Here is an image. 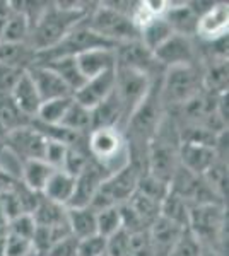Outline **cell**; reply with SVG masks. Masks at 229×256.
<instances>
[{
    "label": "cell",
    "instance_id": "cell-1",
    "mask_svg": "<svg viewBox=\"0 0 229 256\" xmlns=\"http://www.w3.org/2000/svg\"><path fill=\"white\" fill-rule=\"evenodd\" d=\"M87 4L81 2H48V7L29 31L28 46L33 53L53 48L65 34L81 24L87 16Z\"/></svg>",
    "mask_w": 229,
    "mask_h": 256
},
{
    "label": "cell",
    "instance_id": "cell-2",
    "mask_svg": "<svg viewBox=\"0 0 229 256\" xmlns=\"http://www.w3.org/2000/svg\"><path fill=\"white\" fill-rule=\"evenodd\" d=\"M180 132L178 123L168 113L161 120L147 147V172L169 184L180 166Z\"/></svg>",
    "mask_w": 229,
    "mask_h": 256
},
{
    "label": "cell",
    "instance_id": "cell-3",
    "mask_svg": "<svg viewBox=\"0 0 229 256\" xmlns=\"http://www.w3.org/2000/svg\"><path fill=\"white\" fill-rule=\"evenodd\" d=\"M190 234L200 242L224 256L227 250V210L222 204H207L190 207Z\"/></svg>",
    "mask_w": 229,
    "mask_h": 256
},
{
    "label": "cell",
    "instance_id": "cell-4",
    "mask_svg": "<svg viewBox=\"0 0 229 256\" xmlns=\"http://www.w3.org/2000/svg\"><path fill=\"white\" fill-rule=\"evenodd\" d=\"M202 90V70L198 65L166 68L161 77L159 94L166 113L186 104Z\"/></svg>",
    "mask_w": 229,
    "mask_h": 256
},
{
    "label": "cell",
    "instance_id": "cell-5",
    "mask_svg": "<svg viewBox=\"0 0 229 256\" xmlns=\"http://www.w3.org/2000/svg\"><path fill=\"white\" fill-rule=\"evenodd\" d=\"M144 172L147 171L140 164L128 160L123 168H120L118 171H115L103 181L89 207L99 212L103 208L118 207V205L125 204L135 193L139 180Z\"/></svg>",
    "mask_w": 229,
    "mask_h": 256
},
{
    "label": "cell",
    "instance_id": "cell-6",
    "mask_svg": "<svg viewBox=\"0 0 229 256\" xmlns=\"http://www.w3.org/2000/svg\"><path fill=\"white\" fill-rule=\"evenodd\" d=\"M87 152L91 160L113 174L128 162V150L123 138V132L118 128H96L87 135Z\"/></svg>",
    "mask_w": 229,
    "mask_h": 256
},
{
    "label": "cell",
    "instance_id": "cell-7",
    "mask_svg": "<svg viewBox=\"0 0 229 256\" xmlns=\"http://www.w3.org/2000/svg\"><path fill=\"white\" fill-rule=\"evenodd\" d=\"M116 46H118V44L101 38V36L96 34L93 30H89V26L86 24V19H84L81 24H77L74 30H70L53 48L35 53L33 64H47V62L65 58V56H74V58H76L81 53H86V52H89V50H96V48L115 50Z\"/></svg>",
    "mask_w": 229,
    "mask_h": 256
},
{
    "label": "cell",
    "instance_id": "cell-8",
    "mask_svg": "<svg viewBox=\"0 0 229 256\" xmlns=\"http://www.w3.org/2000/svg\"><path fill=\"white\" fill-rule=\"evenodd\" d=\"M86 24L96 34L115 44L128 43V41L139 40V30L132 19L125 14L113 10L105 2L98 4L86 18Z\"/></svg>",
    "mask_w": 229,
    "mask_h": 256
},
{
    "label": "cell",
    "instance_id": "cell-9",
    "mask_svg": "<svg viewBox=\"0 0 229 256\" xmlns=\"http://www.w3.org/2000/svg\"><path fill=\"white\" fill-rule=\"evenodd\" d=\"M115 92L118 96L120 102H122L125 126L128 116L137 108V104L144 99L154 80H151L147 76L137 72L134 68L122 67V65H116L115 67Z\"/></svg>",
    "mask_w": 229,
    "mask_h": 256
},
{
    "label": "cell",
    "instance_id": "cell-10",
    "mask_svg": "<svg viewBox=\"0 0 229 256\" xmlns=\"http://www.w3.org/2000/svg\"><path fill=\"white\" fill-rule=\"evenodd\" d=\"M115 53H116V65L134 68L137 72L147 76L151 80L159 79V77H162V74H164V68L156 60L154 53L149 52L139 40L118 44Z\"/></svg>",
    "mask_w": 229,
    "mask_h": 256
},
{
    "label": "cell",
    "instance_id": "cell-11",
    "mask_svg": "<svg viewBox=\"0 0 229 256\" xmlns=\"http://www.w3.org/2000/svg\"><path fill=\"white\" fill-rule=\"evenodd\" d=\"M154 56L164 70L173 67H186V65H198V52L191 38L176 34V32H173L154 52Z\"/></svg>",
    "mask_w": 229,
    "mask_h": 256
},
{
    "label": "cell",
    "instance_id": "cell-12",
    "mask_svg": "<svg viewBox=\"0 0 229 256\" xmlns=\"http://www.w3.org/2000/svg\"><path fill=\"white\" fill-rule=\"evenodd\" d=\"M47 142L48 138L31 125L14 128L6 134V147L14 156L23 159V162L33 159H43Z\"/></svg>",
    "mask_w": 229,
    "mask_h": 256
},
{
    "label": "cell",
    "instance_id": "cell-13",
    "mask_svg": "<svg viewBox=\"0 0 229 256\" xmlns=\"http://www.w3.org/2000/svg\"><path fill=\"white\" fill-rule=\"evenodd\" d=\"M108 178L106 171L99 168L98 164L89 160L87 166L76 176V186H74V195L70 198L67 208L77 207H89L91 202L96 195V192L101 186V183Z\"/></svg>",
    "mask_w": 229,
    "mask_h": 256
},
{
    "label": "cell",
    "instance_id": "cell-14",
    "mask_svg": "<svg viewBox=\"0 0 229 256\" xmlns=\"http://www.w3.org/2000/svg\"><path fill=\"white\" fill-rule=\"evenodd\" d=\"M115 70H108L93 79H87L84 86L74 92V101L87 110H94L115 90Z\"/></svg>",
    "mask_w": 229,
    "mask_h": 256
},
{
    "label": "cell",
    "instance_id": "cell-15",
    "mask_svg": "<svg viewBox=\"0 0 229 256\" xmlns=\"http://www.w3.org/2000/svg\"><path fill=\"white\" fill-rule=\"evenodd\" d=\"M26 72H28V76L31 77L36 90H38L41 102L52 101V99H58V98L74 96L72 90L67 88V84L48 67L33 64L26 68Z\"/></svg>",
    "mask_w": 229,
    "mask_h": 256
},
{
    "label": "cell",
    "instance_id": "cell-16",
    "mask_svg": "<svg viewBox=\"0 0 229 256\" xmlns=\"http://www.w3.org/2000/svg\"><path fill=\"white\" fill-rule=\"evenodd\" d=\"M186 229L181 226L174 224V222L168 220L164 217H157L149 227V239H151L152 246V256H168L171 253L180 238L183 236Z\"/></svg>",
    "mask_w": 229,
    "mask_h": 256
},
{
    "label": "cell",
    "instance_id": "cell-17",
    "mask_svg": "<svg viewBox=\"0 0 229 256\" xmlns=\"http://www.w3.org/2000/svg\"><path fill=\"white\" fill-rule=\"evenodd\" d=\"M227 26H229L227 4H224V2L214 4L205 14L198 18L197 32H195V34H197L198 38H202L203 41H212V40L220 38V36H226Z\"/></svg>",
    "mask_w": 229,
    "mask_h": 256
},
{
    "label": "cell",
    "instance_id": "cell-18",
    "mask_svg": "<svg viewBox=\"0 0 229 256\" xmlns=\"http://www.w3.org/2000/svg\"><path fill=\"white\" fill-rule=\"evenodd\" d=\"M215 150L214 147L200 146V144H190L181 142L180 144V166L185 168L186 171L193 172V174L203 176L215 160Z\"/></svg>",
    "mask_w": 229,
    "mask_h": 256
},
{
    "label": "cell",
    "instance_id": "cell-19",
    "mask_svg": "<svg viewBox=\"0 0 229 256\" xmlns=\"http://www.w3.org/2000/svg\"><path fill=\"white\" fill-rule=\"evenodd\" d=\"M115 50L96 48V50H89V52L81 53L79 56H76L77 67L81 70L82 77L87 80V79H93V77L99 76V74H103V72H108V70H115L116 67Z\"/></svg>",
    "mask_w": 229,
    "mask_h": 256
},
{
    "label": "cell",
    "instance_id": "cell-20",
    "mask_svg": "<svg viewBox=\"0 0 229 256\" xmlns=\"http://www.w3.org/2000/svg\"><path fill=\"white\" fill-rule=\"evenodd\" d=\"M11 99L16 104V108H18L26 118H36L38 110L41 106V99L26 70H24V74L21 76L16 88L12 89Z\"/></svg>",
    "mask_w": 229,
    "mask_h": 256
},
{
    "label": "cell",
    "instance_id": "cell-21",
    "mask_svg": "<svg viewBox=\"0 0 229 256\" xmlns=\"http://www.w3.org/2000/svg\"><path fill=\"white\" fill-rule=\"evenodd\" d=\"M162 18H164V20L171 26L173 32H176V34H183L191 38L197 32L198 16L191 10L188 2H181V4L169 2L168 9L162 14Z\"/></svg>",
    "mask_w": 229,
    "mask_h": 256
},
{
    "label": "cell",
    "instance_id": "cell-22",
    "mask_svg": "<svg viewBox=\"0 0 229 256\" xmlns=\"http://www.w3.org/2000/svg\"><path fill=\"white\" fill-rule=\"evenodd\" d=\"M91 114H93V130H96V128H118L120 125H123L122 102H120L115 90L101 104L91 110Z\"/></svg>",
    "mask_w": 229,
    "mask_h": 256
},
{
    "label": "cell",
    "instance_id": "cell-23",
    "mask_svg": "<svg viewBox=\"0 0 229 256\" xmlns=\"http://www.w3.org/2000/svg\"><path fill=\"white\" fill-rule=\"evenodd\" d=\"M57 169L48 166L43 159H33V160H24L23 162V171H21V183L26 188H29L35 193H43L45 186H47L48 180Z\"/></svg>",
    "mask_w": 229,
    "mask_h": 256
},
{
    "label": "cell",
    "instance_id": "cell-24",
    "mask_svg": "<svg viewBox=\"0 0 229 256\" xmlns=\"http://www.w3.org/2000/svg\"><path fill=\"white\" fill-rule=\"evenodd\" d=\"M74 186H76V178L64 171H55L48 180L47 186H45L41 195L58 205H62V207H67L70 198L74 195Z\"/></svg>",
    "mask_w": 229,
    "mask_h": 256
},
{
    "label": "cell",
    "instance_id": "cell-25",
    "mask_svg": "<svg viewBox=\"0 0 229 256\" xmlns=\"http://www.w3.org/2000/svg\"><path fill=\"white\" fill-rule=\"evenodd\" d=\"M67 226L70 234L77 239H86L96 232V210L91 207L67 208Z\"/></svg>",
    "mask_w": 229,
    "mask_h": 256
},
{
    "label": "cell",
    "instance_id": "cell-26",
    "mask_svg": "<svg viewBox=\"0 0 229 256\" xmlns=\"http://www.w3.org/2000/svg\"><path fill=\"white\" fill-rule=\"evenodd\" d=\"M36 65H43V67H48L50 70H53V72L67 84V88L72 90V94L76 92L77 89H81L86 82L74 56H65V58H57V60L47 62V64H36Z\"/></svg>",
    "mask_w": 229,
    "mask_h": 256
},
{
    "label": "cell",
    "instance_id": "cell-27",
    "mask_svg": "<svg viewBox=\"0 0 229 256\" xmlns=\"http://www.w3.org/2000/svg\"><path fill=\"white\" fill-rule=\"evenodd\" d=\"M227 62H209L202 70V86L203 90L214 96L227 92Z\"/></svg>",
    "mask_w": 229,
    "mask_h": 256
},
{
    "label": "cell",
    "instance_id": "cell-28",
    "mask_svg": "<svg viewBox=\"0 0 229 256\" xmlns=\"http://www.w3.org/2000/svg\"><path fill=\"white\" fill-rule=\"evenodd\" d=\"M171 34L173 30L164 18H154L139 30V41L149 52L154 53Z\"/></svg>",
    "mask_w": 229,
    "mask_h": 256
},
{
    "label": "cell",
    "instance_id": "cell-29",
    "mask_svg": "<svg viewBox=\"0 0 229 256\" xmlns=\"http://www.w3.org/2000/svg\"><path fill=\"white\" fill-rule=\"evenodd\" d=\"M31 216L35 218L36 226L52 227L67 224V207H62V205L55 204V202L45 198L43 195H41L38 205H36L35 212Z\"/></svg>",
    "mask_w": 229,
    "mask_h": 256
},
{
    "label": "cell",
    "instance_id": "cell-30",
    "mask_svg": "<svg viewBox=\"0 0 229 256\" xmlns=\"http://www.w3.org/2000/svg\"><path fill=\"white\" fill-rule=\"evenodd\" d=\"M159 216L181 226L183 229H188V216H190V205L183 198L169 192L161 202Z\"/></svg>",
    "mask_w": 229,
    "mask_h": 256
},
{
    "label": "cell",
    "instance_id": "cell-31",
    "mask_svg": "<svg viewBox=\"0 0 229 256\" xmlns=\"http://www.w3.org/2000/svg\"><path fill=\"white\" fill-rule=\"evenodd\" d=\"M60 126L67 128L70 132H76V134H89L93 130V114H91V110L84 108L82 104L72 101L70 108L67 110L65 116L62 118Z\"/></svg>",
    "mask_w": 229,
    "mask_h": 256
},
{
    "label": "cell",
    "instance_id": "cell-32",
    "mask_svg": "<svg viewBox=\"0 0 229 256\" xmlns=\"http://www.w3.org/2000/svg\"><path fill=\"white\" fill-rule=\"evenodd\" d=\"M29 22L26 19V16L21 14V12L12 10L9 20H7L6 28H4L2 38L0 43H7V44H26L29 38Z\"/></svg>",
    "mask_w": 229,
    "mask_h": 256
},
{
    "label": "cell",
    "instance_id": "cell-33",
    "mask_svg": "<svg viewBox=\"0 0 229 256\" xmlns=\"http://www.w3.org/2000/svg\"><path fill=\"white\" fill-rule=\"evenodd\" d=\"M125 204L128 205L132 210L135 212V216L140 218V222L147 227L152 226V222L156 220L157 217H159V210H161V204H157V202H154L152 198L142 195L140 192H137L128 198Z\"/></svg>",
    "mask_w": 229,
    "mask_h": 256
},
{
    "label": "cell",
    "instance_id": "cell-34",
    "mask_svg": "<svg viewBox=\"0 0 229 256\" xmlns=\"http://www.w3.org/2000/svg\"><path fill=\"white\" fill-rule=\"evenodd\" d=\"M72 101L74 96H67V98H58V99H52V101L41 102L38 114H36L35 120L43 123V125H60L62 118L65 116V113L70 108Z\"/></svg>",
    "mask_w": 229,
    "mask_h": 256
},
{
    "label": "cell",
    "instance_id": "cell-35",
    "mask_svg": "<svg viewBox=\"0 0 229 256\" xmlns=\"http://www.w3.org/2000/svg\"><path fill=\"white\" fill-rule=\"evenodd\" d=\"M122 229V216L118 207H108L96 212V232L108 239Z\"/></svg>",
    "mask_w": 229,
    "mask_h": 256
},
{
    "label": "cell",
    "instance_id": "cell-36",
    "mask_svg": "<svg viewBox=\"0 0 229 256\" xmlns=\"http://www.w3.org/2000/svg\"><path fill=\"white\" fill-rule=\"evenodd\" d=\"M137 192H140L142 195L152 198L157 204H161L164 200V196L169 193V184L157 180L156 176L149 174V172H144L139 180V184H137Z\"/></svg>",
    "mask_w": 229,
    "mask_h": 256
},
{
    "label": "cell",
    "instance_id": "cell-37",
    "mask_svg": "<svg viewBox=\"0 0 229 256\" xmlns=\"http://www.w3.org/2000/svg\"><path fill=\"white\" fill-rule=\"evenodd\" d=\"M31 250H33L31 239L7 232L2 241V246H0V254L2 256H28V253Z\"/></svg>",
    "mask_w": 229,
    "mask_h": 256
},
{
    "label": "cell",
    "instance_id": "cell-38",
    "mask_svg": "<svg viewBox=\"0 0 229 256\" xmlns=\"http://www.w3.org/2000/svg\"><path fill=\"white\" fill-rule=\"evenodd\" d=\"M91 160V158H87V154L82 148L79 147H67V152H65V159H64V164H62V169L60 171L67 172V174L76 178L79 172L82 171L87 162Z\"/></svg>",
    "mask_w": 229,
    "mask_h": 256
},
{
    "label": "cell",
    "instance_id": "cell-39",
    "mask_svg": "<svg viewBox=\"0 0 229 256\" xmlns=\"http://www.w3.org/2000/svg\"><path fill=\"white\" fill-rule=\"evenodd\" d=\"M23 74L24 68L0 64V96H11L12 89L16 88Z\"/></svg>",
    "mask_w": 229,
    "mask_h": 256
},
{
    "label": "cell",
    "instance_id": "cell-40",
    "mask_svg": "<svg viewBox=\"0 0 229 256\" xmlns=\"http://www.w3.org/2000/svg\"><path fill=\"white\" fill-rule=\"evenodd\" d=\"M108 256H128L130 254V234L125 229H120L113 236L106 239Z\"/></svg>",
    "mask_w": 229,
    "mask_h": 256
},
{
    "label": "cell",
    "instance_id": "cell-41",
    "mask_svg": "<svg viewBox=\"0 0 229 256\" xmlns=\"http://www.w3.org/2000/svg\"><path fill=\"white\" fill-rule=\"evenodd\" d=\"M106 254V239L99 234L79 239L77 256H105Z\"/></svg>",
    "mask_w": 229,
    "mask_h": 256
},
{
    "label": "cell",
    "instance_id": "cell-42",
    "mask_svg": "<svg viewBox=\"0 0 229 256\" xmlns=\"http://www.w3.org/2000/svg\"><path fill=\"white\" fill-rule=\"evenodd\" d=\"M200 242L191 236L190 230L186 229L168 256H200Z\"/></svg>",
    "mask_w": 229,
    "mask_h": 256
},
{
    "label": "cell",
    "instance_id": "cell-43",
    "mask_svg": "<svg viewBox=\"0 0 229 256\" xmlns=\"http://www.w3.org/2000/svg\"><path fill=\"white\" fill-rule=\"evenodd\" d=\"M35 229H36V224L31 214H23V216L12 218L9 222L7 232H12V234H16V236L26 238V239H33Z\"/></svg>",
    "mask_w": 229,
    "mask_h": 256
},
{
    "label": "cell",
    "instance_id": "cell-44",
    "mask_svg": "<svg viewBox=\"0 0 229 256\" xmlns=\"http://www.w3.org/2000/svg\"><path fill=\"white\" fill-rule=\"evenodd\" d=\"M65 152H67V146H65V144L57 142V140H48L47 148H45L43 160L48 166L60 171L62 164H64V159H65Z\"/></svg>",
    "mask_w": 229,
    "mask_h": 256
},
{
    "label": "cell",
    "instance_id": "cell-45",
    "mask_svg": "<svg viewBox=\"0 0 229 256\" xmlns=\"http://www.w3.org/2000/svg\"><path fill=\"white\" fill-rule=\"evenodd\" d=\"M77 248L79 239L70 234V236L60 239V241L50 248L47 256H77Z\"/></svg>",
    "mask_w": 229,
    "mask_h": 256
},
{
    "label": "cell",
    "instance_id": "cell-46",
    "mask_svg": "<svg viewBox=\"0 0 229 256\" xmlns=\"http://www.w3.org/2000/svg\"><path fill=\"white\" fill-rule=\"evenodd\" d=\"M11 14H12L11 2H0V38H2L4 28H6V24H7V20H9Z\"/></svg>",
    "mask_w": 229,
    "mask_h": 256
},
{
    "label": "cell",
    "instance_id": "cell-47",
    "mask_svg": "<svg viewBox=\"0 0 229 256\" xmlns=\"http://www.w3.org/2000/svg\"><path fill=\"white\" fill-rule=\"evenodd\" d=\"M18 181H19L18 176H14L11 171H7L4 166H0V184H2V186L11 188V186H14Z\"/></svg>",
    "mask_w": 229,
    "mask_h": 256
},
{
    "label": "cell",
    "instance_id": "cell-48",
    "mask_svg": "<svg viewBox=\"0 0 229 256\" xmlns=\"http://www.w3.org/2000/svg\"><path fill=\"white\" fill-rule=\"evenodd\" d=\"M200 256H222V254L217 253L215 250H212V248L202 246V248H200Z\"/></svg>",
    "mask_w": 229,
    "mask_h": 256
},
{
    "label": "cell",
    "instance_id": "cell-49",
    "mask_svg": "<svg viewBox=\"0 0 229 256\" xmlns=\"http://www.w3.org/2000/svg\"><path fill=\"white\" fill-rule=\"evenodd\" d=\"M2 190H6V186H2V184H0V192H2Z\"/></svg>",
    "mask_w": 229,
    "mask_h": 256
},
{
    "label": "cell",
    "instance_id": "cell-50",
    "mask_svg": "<svg viewBox=\"0 0 229 256\" xmlns=\"http://www.w3.org/2000/svg\"><path fill=\"white\" fill-rule=\"evenodd\" d=\"M105 256H108V254H105Z\"/></svg>",
    "mask_w": 229,
    "mask_h": 256
}]
</instances>
